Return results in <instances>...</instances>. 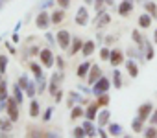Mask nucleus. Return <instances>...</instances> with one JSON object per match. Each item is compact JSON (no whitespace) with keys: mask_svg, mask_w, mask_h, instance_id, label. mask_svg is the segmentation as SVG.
<instances>
[{"mask_svg":"<svg viewBox=\"0 0 157 138\" xmlns=\"http://www.w3.org/2000/svg\"><path fill=\"white\" fill-rule=\"evenodd\" d=\"M107 90H109V79L102 76V78H100V79H98V81L94 83L93 94H94V96H102V94H105Z\"/></svg>","mask_w":157,"mask_h":138,"instance_id":"nucleus-1","label":"nucleus"},{"mask_svg":"<svg viewBox=\"0 0 157 138\" xmlns=\"http://www.w3.org/2000/svg\"><path fill=\"white\" fill-rule=\"evenodd\" d=\"M17 105H19V101H17V100H11V98H8L6 111H8V116H10L13 122H17V120H19V109H17Z\"/></svg>","mask_w":157,"mask_h":138,"instance_id":"nucleus-2","label":"nucleus"},{"mask_svg":"<svg viewBox=\"0 0 157 138\" xmlns=\"http://www.w3.org/2000/svg\"><path fill=\"white\" fill-rule=\"evenodd\" d=\"M89 22V11L85 6H82L80 9H78V15H76V24L78 26H85Z\"/></svg>","mask_w":157,"mask_h":138,"instance_id":"nucleus-3","label":"nucleus"},{"mask_svg":"<svg viewBox=\"0 0 157 138\" xmlns=\"http://www.w3.org/2000/svg\"><path fill=\"white\" fill-rule=\"evenodd\" d=\"M57 42H59V46H61L63 50H67V48H68V44H70V33H68L67 30L57 31Z\"/></svg>","mask_w":157,"mask_h":138,"instance_id":"nucleus-4","label":"nucleus"},{"mask_svg":"<svg viewBox=\"0 0 157 138\" xmlns=\"http://www.w3.org/2000/svg\"><path fill=\"white\" fill-rule=\"evenodd\" d=\"M50 17H48V13L46 11H41L39 15H37V19H35V24L39 26V28H43V30H46L48 28V24H50Z\"/></svg>","mask_w":157,"mask_h":138,"instance_id":"nucleus-5","label":"nucleus"},{"mask_svg":"<svg viewBox=\"0 0 157 138\" xmlns=\"http://www.w3.org/2000/svg\"><path fill=\"white\" fill-rule=\"evenodd\" d=\"M100 78H102V70H100V66H98V64H93V66H91V70H89V83H91V85H94Z\"/></svg>","mask_w":157,"mask_h":138,"instance_id":"nucleus-6","label":"nucleus"},{"mask_svg":"<svg viewBox=\"0 0 157 138\" xmlns=\"http://www.w3.org/2000/svg\"><path fill=\"white\" fill-rule=\"evenodd\" d=\"M41 63L46 66V68H50L52 64H54V55H52V52L50 50H41Z\"/></svg>","mask_w":157,"mask_h":138,"instance_id":"nucleus-7","label":"nucleus"},{"mask_svg":"<svg viewBox=\"0 0 157 138\" xmlns=\"http://www.w3.org/2000/svg\"><path fill=\"white\" fill-rule=\"evenodd\" d=\"M6 103H8V83L0 81V107L6 109Z\"/></svg>","mask_w":157,"mask_h":138,"instance_id":"nucleus-8","label":"nucleus"},{"mask_svg":"<svg viewBox=\"0 0 157 138\" xmlns=\"http://www.w3.org/2000/svg\"><path fill=\"white\" fill-rule=\"evenodd\" d=\"M150 112H151V103H144V105L139 107V116L137 118H140L142 122H146V120H150Z\"/></svg>","mask_w":157,"mask_h":138,"instance_id":"nucleus-9","label":"nucleus"},{"mask_svg":"<svg viewBox=\"0 0 157 138\" xmlns=\"http://www.w3.org/2000/svg\"><path fill=\"white\" fill-rule=\"evenodd\" d=\"M109 20H111L109 13L100 11V13H98V17H96V20H94V24H96V28H104L105 24H109Z\"/></svg>","mask_w":157,"mask_h":138,"instance_id":"nucleus-10","label":"nucleus"},{"mask_svg":"<svg viewBox=\"0 0 157 138\" xmlns=\"http://www.w3.org/2000/svg\"><path fill=\"white\" fill-rule=\"evenodd\" d=\"M91 66H93V64H91L89 61L82 63L80 66H78V78H82V79H83L85 76H89V70H91Z\"/></svg>","mask_w":157,"mask_h":138,"instance_id":"nucleus-11","label":"nucleus"},{"mask_svg":"<svg viewBox=\"0 0 157 138\" xmlns=\"http://www.w3.org/2000/svg\"><path fill=\"white\" fill-rule=\"evenodd\" d=\"M122 61H124L122 52H120V50H113V52H111V57H109V63H111L113 66H118Z\"/></svg>","mask_w":157,"mask_h":138,"instance_id":"nucleus-12","label":"nucleus"},{"mask_svg":"<svg viewBox=\"0 0 157 138\" xmlns=\"http://www.w3.org/2000/svg\"><path fill=\"white\" fill-rule=\"evenodd\" d=\"M133 9V0H124V2L118 6V13L120 15H128Z\"/></svg>","mask_w":157,"mask_h":138,"instance_id":"nucleus-13","label":"nucleus"},{"mask_svg":"<svg viewBox=\"0 0 157 138\" xmlns=\"http://www.w3.org/2000/svg\"><path fill=\"white\" fill-rule=\"evenodd\" d=\"M100 109V105H98V101L96 103H91L89 107H87V111H85V116H87V120H94L96 118V111Z\"/></svg>","mask_w":157,"mask_h":138,"instance_id":"nucleus-14","label":"nucleus"},{"mask_svg":"<svg viewBox=\"0 0 157 138\" xmlns=\"http://www.w3.org/2000/svg\"><path fill=\"white\" fill-rule=\"evenodd\" d=\"M76 103H89V101L83 100V98H80L76 92H70V94H68V107H72V105H76Z\"/></svg>","mask_w":157,"mask_h":138,"instance_id":"nucleus-15","label":"nucleus"},{"mask_svg":"<svg viewBox=\"0 0 157 138\" xmlns=\"http://www.w3.org/2000/svg\"><path fill=\"white\" fill-rule=\"evenodd\" d=\"M126 68H128V72H129V76H131V78H137V76H139V68H137V64H135L131 59L126 63Z\"/></svg>","mask_w":157,"mask_h":138,"instance_id":"nucleus-16","label":"nucleus"},{"mask_svg":"<svg viewBox=\"0 0 157 138\" xmlns=\"http://www.w3.org/2000/svg\"><path fill=\"white\" fill-rule=\"evenodd\" d=\"M82 52H83V55H85V57H89V55H93V52H94V42H93V41H87V42L83 44V48H82Z\"/></svg>","mask_w":157,"mask_h":138,"instance_id":"nucleus-17","label":"nucleus"},{"mask_svg":"<svg viewBox=\"0 0 157 138\" xmlns=\"http://www.w3.org/2000/svg\"><path fill=\"white\" fill-rule=\"evenodd\" d=\"M150 24H151V15H146V13H144V15L139 17V26H140V28H148Z\"/></svg>","mask_w":157,"mask_h":138,"instance_id":"nucleus-18","label":"nucleus"},{"mask_svg":"<svg viewBox=\"0 0 157 138\" xmlns=\"http://www.w3.org/2000/svg\"><path fill=\"white\" fill-rule=\"evenodd\" d=\"M11 123H13L11 118H2V120H0V129L6 131V133H10L11 131Z\"/></svg>","mask_w":157,"mask_h":138,"instance_id":"nucleus-19","label":"nucleus"},{"mask_svg":"<svg viewBox=\"0 0 157 138\" xmlns=\"http://www.w3.org/2000/svg\"><path fill=\"white\" fill-rule=\"evenodd\" d=\"M83 129H85V133H87V136H94L98 131H94V127H93V120H87L85 123H83Z\"/></svg>","mask_w":157,"mask_h":138,"instance_id":"nucleus-20","label":"nucleus"},{"mask_svg":"<svg viewBox=\"0 0 157 138\" xmlns=\"http://www.w3.org/2000/svg\"><path fill=\"white\" fill-rule=\"evenodd\" d=\"M144 9H146L151 17H155V19H157V6H155L153 2H144Z\"/></svg>","mask_w":157,"mask_h":138,"instance_id":"nucleus-21","label":"nucleus"},{"mask_svg":"<svg viewBox=\"0 0 157 138\" xmlns=\"http://www.w3.org/2000/svg\"><path fill=\"white\" fill-rule=\"evenodd\" d=\"M82 48H83V42L76 37V39H74V42H72V48H70V55H74L78 50H82Z\"/></svg>","mask_w":157,"mask_h":138,"instance_id":"nucleus-22","label":"nucleus"},{"mask_svg":"<svg viewBox=\"0 0 157 138\" xmlns=\"http://www.w3.org/2000/svg\"><path fill=\"white\" fill-rule=\"evenodd\" d=\"M50 19H52V22H54V24H59V22L65 19V11H54Z\"/></svg>","mask_w":157,"mask_h":138,"instance_id":"nucleus-23","label":"nucleus"},{"mask_svg":"<svg viewBox=\"0 0 157 138\" xmlns=\"http://www.w3.org/2000/svg\"><path fill=\"white\" fill-rule=\"evenodd\" d=\"M96 118H98L100 127H102V125H105V123L109 122V111H102V112H100V116H96Z\"/></svg>","mask_w":157,"mask_h":138,"instance_id":"nucleus-24","label":"nucleus"},{"mask_svg":"<svg viewBox=\"0 0 157 138\" xmlns=\"http://www.w3.org/2000/svg\"><path fill=\"white\" fill-rule=\"evenodd\" d=\"M120 133H122V127L118 123H111L109 125V134L111 136H120Z\"/></svg>","mask_w":157,"mask_h":138,"instance_id":"nucleus-25","label":"nucleus"},{"mask_svg":"<svg viewBox=\"0 0 157 138\" xmlns=\"http://www.w3.org/2000/svg\"><path fill=\"white\" fill-rule=\"evenodd\" d=\"M83 116V109L82 107H74L72 112H70V120H78V118H82Z\"/></svg>","mask_w":157,"mask_h":138,"instance_id":"nucleus-26","label":"nucleus"},{"mask_svg":"<svg viewBox=\"0 0 157 138\" xmlns=\"http://www.w3.org/2000/svg\"><path fill=\"white\" fill-rule=\"evenodd\" d=\"M140 48H144V50H146V59H148V61H150V59H153V48H151V44H150V42H146V41H144V44H142Z\"/></svg>","mask_w":157,"mask_h":138,"instance_id":"nucleus-27","label":"nucleus"},{"mask_svg":"<svg viewBox=\"0 0 157 138\" xmlns=\"http://www.w3.org/2000/svg\"><path fill=\"white\" fill-rule=\"evenodd\" d=\"M13 96H15V100H17L19 103H22V87H21V85H15V87H13Z\"/></svg>","mask_w":157,"mask_h":138,"instance_id":"nucleus-28","label":"nucleus"},{"mask_svg":"<svg viewBox=\"0 0 157 138\" xmlns=\"http://www.w3.org/2000/svg\"><path fill=\"white\" fill-rule=\"evenodd\" d=\"M30 116L32 118H37L39 116V103L37 101H32V105H30Z\"/></svg>","mask_w":157,"mask_h":138,"instance_id":"nucleus-29","label":"nucleus"},{"mask_svg":"<svg viewBox=\"0 0 157 138\" xmlns=\"http://www.w3.org/2000/svg\"><path fill=\"white\" fill-rule=\"evenodd\" d=\"M131 127H133L135 133H142V120H140V118H135L133 123H131Z\"/></svg>","mask_w":157,"mask_h":138,"instance_id":"nucleus-30","label":"nucleus"},{"mask_svg":"<svg viewBox=\"0 0 157 138\" xmlns=\"http://www.w3.org/2000/svg\"><path fill=\"white\" fill-rule=\"evenodd\" d=\"M113 83H115V89L122 87V79H120V72L118 70H115V74H113Z\"/></svg>","mask_w":157,"mask_h":138,"instance_id":"nucleus-31","label":"nucleus"},{"mask_svg":"<svg viewBox=\"0 0 157 138\" xmlns=\"http://www.w3.org/2000/svg\"><path fill=\"white\" fill-rule=\"evenodd\" d=\"M6 66H8V57L0 55V74H6Z\"/></svg>","mask_w":157,"mask_h":138,"instance_id":"nucleus-32","label":"nucleus"},{"mask_svg":"<svg viewBox=\"0 0 157 138\" xmlns=\"http://www.w3.org/2000/svg\"><path fill=\"white\" fill-rule=\"evenodd\" d=\"M72 134H74L76 138H83V136H87V133H85L83 127H76V129L72 131Z\"/></svg>","mask_w":157,"mask_h":138,"instance_id":"nucleus-33","label":"nucleus"},{"mask_svg":"<svg viewBox=\"0 0 157 138\" xmlns=\"http://www.w3.org/2000/svg\"><path fill=\"white\" fill-rule=\"evenodd\" d=\"M131 37H133V41H135L139 46H142V44H144V39H142L140 31H133V33H131Z\"/></svg>","mask_w":157,"mask_h":138,"instance_id":"nucleus-34","label":"nucleus"},{"mask_svg":"<svg viewBox=\"0 0 157 138\" xmlns=\"http://www.w3.org/2000/svg\"><path fill=\"white\" fill-rule=\"evenodd\" d=\"M35 92H37L35 85H33V83H28V87H26V96H28V98H33Z\"/></svg>","mask_w":157,"mask_h":138,"instance_id":"nucleus-35","label":"nucleus"},{"mask_svg":"<svg viewBox=\"0 0 157 138\" xmlns=\"http://www.w3.org/2000/svg\"><path fill=\"white\" fill-rule=\"evenodd\" d=\"M98 105H100V107L109 105V96H107V92H105V94H102V96H98Z\"/></svg>","mask_w":157,"mask_h":138,"instance_id":"nucleus-36","label":"nucleus"},{"mask_svg":"<svg viewBox=\"0 0 157 138\" xmlns=\"http://www.w3.org/2000/svg\"><path fill=\"white\" fill-rule=\"evenodd\" d=\"M30 68H32V72H33L35 76H41V74H43V70H41V66H39L37 63H32V64H30Z\"/></svg>","mask_w":157,"mask_h":138,"instance_id":"nucleus-37","label":"nucleus"},{"mask_svg":"<svg viewBox=\"0 0 157 138\" xmlns=\"http://www.w3.org/2000/svg\"><path fill=\"white\" fill-rule=\"evenodd\" d=\"M144 136H148V138H153V136H157V129H155V127H150V129H146V131H144Z\"/></svg>","mask_w":157,"mask_h":138,"instance_id":"nucleus-38","label":"nucleus"},{"mask_svg":"<svg viewBox=\"0 0 157 138\" xmlns=\"http://www.w3.org/2000/svg\"><path fill=\"white\" fill-rule=\"evenodd\" d=\"M94 9H96V13H100L102 11V8H104V4H105V0H94Z\"/></svg>","mask_w":157,"mask_h":138,"instance_id":"nucleus-39","label":"nucleus"},{"mask_svg":"<svg viewBox=\"0 0 157 138\" xmlns=\"http://www.w3.org/2000/svg\"><path fill=\"white\" fill-rule=\"evenodd\" d=\"M100 55H102V59H109V57H111V52H109L107 48H102V50H100Z\"/></svg>","mask_w":157,"mask_h":138,"instance_id":"nucleus-40","label":"nucleus"},{"mask_svg":"<svg viewBox=\"0 0 157 138\" xmlns=\"http://www.w3.org/2000/svg\"><path fill=\"white\" fill-rule=\"evenodd\" d=\"M28 83H30V81H28V79H26V76H22V78H21V79H19V85H21V87H22V90H26V87H28Z\"/></svg>","mask_w":157,"mask_h":138,"instance_id":"nucleus-41","label":"nucleus"},{"mask_svg":"<svg viewBox=\"0 0 157 138\" xmlns=\"http://www.w3.org/2000/svg\"><path fill=\"white\" fill-rule=\"evenodd\" d=\"M57 92H59V89H57V83H54V81H52V83H50V94H52V96H56Z\"/></svg>","mask_w":157,"mask_h":138,"instance_id":"nucleus-42","label":"nucleus"},{"mask_svg":"<svg viewBox=\"0 0 157 138\" xmlns=\"http://www.w3.org/2000/svg\"><path fill=\"white\" fill-rule=\"evenodd\" d=\"M52 112H54V109H52V107H50V109H46V112H44L43 120H44V122H50V118H52Z\"/></svg>","mask_w":157,"mask_h":138,"instance_id":"nucleus-43","label":"nucleus"},{"mask_svg":"<svg viewBox=\"0 0 157 138\" xmlns=\"http://www.w3.org/2000/svg\"><path fill=\"white\" fill-rule=\"evenodd\" d=\"M56 2H57L63 9H67V8H68V4H70V0H56Z\"/></svg>","mask_w":157,"mask_h":138,"instance_id":"nucleus-44","label":"nucleus"},{"mask_svg":"<svg viewBox=\"0 0 157 138\" xmlns=\"http://www.w3.org/2000/svg\"><path fill=\"white\" fill-rule=\"evenodd\" d=\"M61 79H63V76H61V74H54V76H52V81H54V83H59Z\"/></svg>","mask_w":157,"mask_h":138,"instance_id":"nucleus-45","label":"nucleus"},{"mask_svg":"<svg viewBox=\"0 0 157 138\" xmlns=\"http://www.w3.org/2000/svg\"><path fill=\"white\" fill-rule=\"evenodd\" d=\"M150 123H151V125H157V111H155V112H153V116L150 118Z\"/></svg>","mask_w":157,"mask_h":138,"instance_id":"nucleus-46","label":"nucleus"},{"mask_svg":"<svg viewBox=\"0 0 157 138\" xmlns=\"http://www.w3.org/2000/svg\"><path fill=\"white\" fill-rule=\"evenodd\" d=\"M98 134H100V136H104V138H105V136H107V133H105V131H102V127H100V129H98Z\"/></svg>","mask_w":157,"mask_h":138,"instance_id":"nucleus-47","label":"nucleus"},{"mask_svg":"<svg viewBox=\"0 0 157 138\" xmlns=\"http://www.w3.org/2000/svg\"><path fill=\"white\" fill-rule=\"evenodd\" d=\"M6 46H8V50H10V52H11V53H13V52H15V48H13V46H11V42H8V44H6Z\"/></svg>","mask_w":157,"mask_h":138,"instance_id":"nucleus-48","label":"nucleus"},{"mask_svg":"<svg viewBox=\"0 0 157 138\" xmlns=\"http://www.w3.org/2000/svg\"><path fill=\"white\" fill-rule=\"evenodd\" d=\"M153 41H155V44H157V30H155V33H153Z\"/></svg>","mask_w":157,"mask_h":138,"instance_id":"nucleus-49","label":"nucleus"},{"mask_svg":"<svg viewBox=\"0 0 157 138\" xmlns=\"http://www.w3.org/2000/svg\"><path fill=\"white\" fill-rule=\"evenodd\" d=\"M94 2V0H85V4H93Z\"/></svg>","mask_w":157,"mask_h":138,"instance_id":"nucleus-50","label":"nucleus"},{"mask_svg":"<svg viewBox=\"0 0 157 138\" xmlns=\"http://www.w3.org/2000/svg\"><path fill=\"white\" fill-rule=\"evenodd\" d=\"M2 6H4V0H0V9H2Z\"/></svg>","mask_w":157,"mask_h":138,"instance_id":"nucleus-51","label":"nucleus"},{"mask_svg":"<svg viewBox=\"0 0 157 138\" xmlns=\"http://www.w3.org/2000/svg\"><path fill=\"white\" fill-rule=\"evenodd\" d=\"M139 2H142V4H144V2H146V0H139Z\"/></svg>","mask_w":157,"mask_h":138,"instance_id":"nucleus-52","label":"nucleus"}]
</instances>
